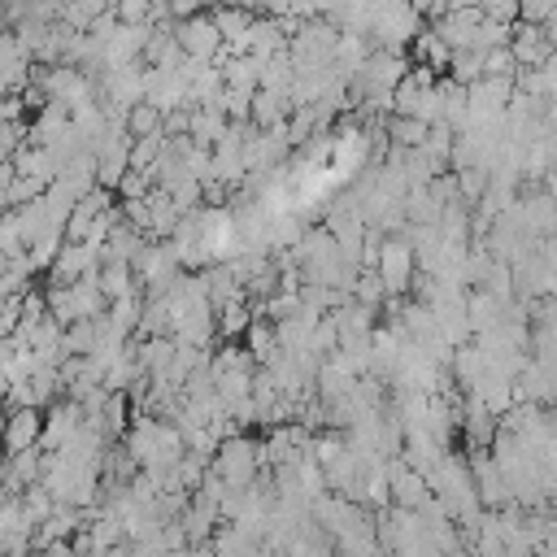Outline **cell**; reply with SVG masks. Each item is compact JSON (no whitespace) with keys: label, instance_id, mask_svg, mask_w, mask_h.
I'll return each mask as SVG.
<instances>
[{"label":"cell","instance_id":"obj_1","mask_svg":"<svg viewBox=\"0 0 557 557\" xmlns=\"http://www.w3.org/2000/svg\"><path fill=\"white\" fill-rule=\"evenodd\" d=\"M426 492L444 505V513H448L453 522H461V518L479 513L474 479H470V470H466V457H461V453H444V457L431 466V474H426Z\"/></svg>","mask_w":557,"mask_h":557},{"label":"cell","instance_id":"obj_2","mask_svg":"<svg viewBox=\"0 0 557 557\" xmlns=\"http://www.w3.org/2000/svg\"><path fill=\"white\" fill-rule=\"evenodd\" d=\"M209 470L231 487V492H244L252 479H257V440L252 435H231V440H222L218 444V453H213V461H209Z\"/></svg>","mask_w":557,"mask_h":557},{"label":"cell","instance_id":"obj_3","mask_svg":"<svg viewBox=\"0 0 557 557\" xmlns=\"http://www.w3.org/2000/svg\"><path fill=\"white\" fill-rule=\"evenodd\" d=\"M374 274L383 283V296H409V278H413V248L405 244V235H383L379 244V261Z\"/></svg>","mask_w":557,"mask_h":557},{"label":"cell","instance_id":"obj_4","mask_svg":"<svg viewBox=\"0 0 557 557\" xmlns=\"http://www.w3.org/2000/svg\"><path fill=\"white\" fill-rule=\"evenodd\" d=\"M174 44H178V52H183L187 61H213L218 48H222V39H218V26H213L209 9H200V13L187 17V22H178V26H174Z\"/></svg>","mask_w":557,"mask_h":557},{"label":"cell","instance_id":"obj_5","mask_svg":"<svg viewBox=\"0 0 557 557\" xmlns=\"http://www.w3.org/2000/svg\"><path fill=\"white\" fill-rule=\"evenodd\" d=\"M87 270H100V248H91V244H61L57 261L48 265L44 287H74Z\"/></svg>","mask_w":557,"mask_h":557},{"label":"cell","instance_id":"obj_6","mask_svg":"<svg viewBox=\"0 0 557 557\" xmlns=\"http://www.w3.org/2000/svg\"><path fill=\"white\" fill-rule=\"evenodd\" d=\"M83 426V409L74 400H57L39 413V453H57Z\"/></svg>","mask_w":557,"mask_h":557},{"label":"cell","instance_id":"obj_7","mask_svg":"<svg viewBox=\"0 0 557 557\" xmlns=\"http://www.w3.org/2000/svg\"><path fill=\"white\" fill-rule=\"evenodd\" d=\"M39 448V409H9L4 413V435H0V453H30Z\"/></svg>","mask_w":557,"mask_h":557},{"label":"cell","instance_id":"obj_8","mask_svg":"<svg viewBox=\"0 0 557 557\" xmlns=\"http://www.w3.org/2000/svg\"><path fill=\"white\" fill-rule=\"evenodd\" d=\"M113 205V196L109 191H87L83 200H74V209H70V218H65V231H61V239L65 244H83L87 239V231H91V222H96V213H104Z\"/></svg>","mask_w":557,"mask_h":557},{"label":"cell","instance_id":"obj_9","mask_svg":"<svg viewBox=\"0 0 557 557\" xmlns=\"http://www.w3.org/2000/svg\"><path fill=\"white\" fill-rule=\"evenodd\" d=\"M35 483H39V448L4 457V474H0V492H4V496H22V492L35 487Z\"/></svg>","mask_w":557,"mask_h":557},{"label":"cell","instance_id":"obj_10","mask_svg":"<svg viewBox=\"0 0 557 557\" xmlns=\"http://www.w3.org/2000/svg\"><path fill=\"white\" fill-rule=\"evenodd\" d=\"M248 322H252V309L244 300H231V305L213 309V335H218V344H239L244 331H248Z\"/></svg>","mask_w":557,"mask_h":557},{"label":"cell","instance_id":"obj_11","mask_svg":"<svg viewBox=\"0 0 557 557\" xmlns=\"http://www.w3.org/2000/svg\"><path fill=\"white\" fill-rule=\"evenodd\" d=\"M500 313H505V305L492 300L487 292H466V326H470V335L492 331L500 322Z\"/></svg>","mask_w":557,"mask_h":557},{"label":"cell","instance_id":"obj_12","mask_svg":"<svg viewBox=\"0 0 557 557\" xmlns=\"http://www.w3.org/2000/svg\"><path fill=\"white\" fill-rule=\"evenodd\" d=\"M139 248H144V235H135L126 222H117V226L104 235V244H100V261H122V265H131Z\"/></svg>","mask_w":557,"mask_h":557},{"label":"cell","instance_id":"obj_13","mask_svg":"<svg viewBox=\"0 0 557 557\" xmlns=\"http://www.w3.org/2000/svg\"><path fill=\"white\" fill-rule=\"evenodd\" d=\"M96 287H100V296L113 305V300H122V296L135 292V274H131V265H122V261H100Z\"/></svg>","mask_w":557,"mask_h":557},{"label":"cell","instance_id":"obj_14","mask_svg":"<svg viewBox=\"0 0 557 557\" xmlns=\"http://www.w3.org/2000/svg\"><path fill=\"white\" fill-rule=\"evenodd\" d=\"M383 135H387L392 148H400V152H418L422 139H426V126H422L418 117H387V122H383Z\"/></svg>","mask_w":557,"mask_h":557},{"label":"cell","instance_id":"obj_15","mask_svg":"<svg viewBox=\"0 0 557 557\" xmlns=\"http://www.w3.org/2000/svg\"><path fill=\"white\" fill-rule=\"evenodd\" d=\"M209 17H213V26H218V39H222V44H235V39H244V30L252 26L257 9H209Z\"/></svg>","mask_w":557,"mask_h":557},{"label":"cell","instance_id":"obj_16","mask_svg":"<svg viewBox=\"0 0 557 557\" xmlns=\"http://www.w3.org/2000/svg\"><path fill=\"white\" fill-rule=\"evenodd\" d=\"M222 70V87L226 91H257V61L252 57H231V61H222L218 65Z\"/></svg>","mask_w":557,"mask_h":557},{"label":"cell","instance_id":"obj_17","mask_svg":"<svg viewBox=\"0 0 557 557\" xmlns=\"http://www.w3.org/2000/svg\"><path fill=\"white\" fill-rule=\"evenodd\" d=\"M161 131V113L152 109V104H135V109H126V139H148V135H157Z\"/></svg>","mask_w":557,"mask_h":557},{"label":"cell","instance_id":"obj_18","mask_svg":"<svg viewBox=\"0 0 557 557\" xmlns=\"http://www.w3.org/2000/svg\"><path fill=\"white\" fill-rule=\"evenodd\" d=\"M479 52H453L448 57V83H457V87H470V83H479Z\"/></svg>","mask_w":557,"mask_h":557},{"label":"cell","instance_id":"obj_19","mask_svg":"<svg viewBox=\"0 0 557 557\" xmlns=\"http://www.w3.org/2000/svg\"><path fill=\"white\" fill-rule=\"evenodd\" d=\"M161 148H165V135L157 131V135H148V139H131V170H152V161L161 157Z\"/></svg>","mask_w":557,"mask_h":557},{"label":"cell","instance_id":"obj_20","mask_svg":"<svg viewBox=\"0 0 557 557\" xmlns=\"http://www.w3.org/2000/svg\"><path fill=\"white\" fill-rule=\"evenodd\" d=\"M518 22L522 26H548V22H557V4L553 0H527V4H518Z\"/></svg>","mask_w":557,"mask_h":557},{"label":"cell","instance_id":"obj_21","mask_svg":"<svg viewBox=\"0 0 557 557\" xmlns=\"http://www.w3.org/2000/svg\"><path fill=\"white\" fill-rule=\"evenodd\" d=\"M148 191H152L148 170H126V174H122V183H117V196H122V200H144Z\"/></svg>","mask_w":557,"mask_h":557},{"label":"cell","instance_id":"obj_22","mask_svg":"<svg viewBox=\"0 0 557 557\" xmlns=\"http://www.w3.org/2000/svg\"><path fill=\"white\" fill-rule=\"evenodd\" d=\"M39 196H44V187H39V183H30V178H13V183H9V191H4L9 209H22V205H30V200H39Z\"/></svg>","mask_w":557,"mask_h":557},{"label":"cell","instance_id":"obj_23","mask_svg":"<svg viewBox=\"0 0 557 557\" xmlns=\"http://www.w3.org/2000/svg\"><path fill=\"white\" fill-rule=\"evenodd\" d=\"M113 17H117V26H144L148 0H122V4H113Z\"/></svg>","mask_w":557,"mask_h":557},{"label":"cell","instance_id":"obj_24","mask_svg":"<svg viewBox=\"0 0 557 557\" xmlns=\"http://www.w3.org/2000/svg\"><path fill=\"white\" fill-rule=\"evenodd\" d=\"M0 435H4V409H0Z\"/></svg>","mask_w":557,"mask_h":557},{"label":"cell","instance_id":"obj_25","mask_svg":"<svg viewBox=\"0 0 557 557\" xmlns=\"http://www.w3.org/2000/svg\"><path fill=\"white\" fill-rule=\"evenodd\" d=\"M0 339H9V335H4V331H0Z\"/></svg>","mask_w":557,"mask_h":557}]
</instances>
